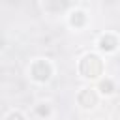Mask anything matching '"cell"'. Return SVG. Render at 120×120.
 Returning <instances> with one entry per match:
<instances>
[{
  "label": "cell",
  "mask_w": 120,
  "mask_h": 120,
  "mask_svg": "<svg viewBox=\"0 0 120 120\" xmlns=\"http://www.w3.org/2000/svg\"><path fill=\"white\" fill-rule=\"evenodd\" d=\"M101 69H103V64L96 54H88L81 62V73L84 77H98L101 73Z\"/></svg>",
  "instance_id": "1"
},
{
  "label": "cell",
  "mask_w": 120,
  "mask_h": 120,
  "mask_svg": "<svg viewBox=\"0 0 120 120\" xmlns=\"http://www.w3.org/2000/svg\"><path fill=\"white\" fill-rule=\"evenodd\" d=\"M32 77L36 81H47L51 77V66L45 62V60H38L34 66H32Z\"/></svg>",
  "instance_id": "2"
},
{
  "label": "cell",
  "mask_w": 120,
  "mask_h": 120,
  "mask_svg": "<svg viewBox=\"0 0 120 120\" xmlns=\"http://www.w3.org/2000/svg\"><path fill=\"white\" fill-rule=\"evenodd\" d=\"M79 103H81L82 107H92V105H96V94H94L92 90H82V92L79 94Z\"/></svg>",
  "instance_id": "3"
},
{
  "label": "cell",
  "mask_w": 120,
  "mask_h": 120,
  "mask_svg": "<svg viewBox=\"0 0 120 120\" xmlns=\"http://www.w3.org/2000/svg\"><path fill=\"white\" fill-rule=\"evenodd\" d=\"M116 45H118V41H116L114 36H103V38L99 39V47H101L103 51H114Z\"/></svg>",
  "instance_id": "4"
},
{
  "label": "cell",
  "mask_w": 120,
  "mask_h": 120,
  "mask_svg": "<svg viewBox=\"0 0 120 120\" xmlns=\"http://www.w3.org/2000/svg\"><path fill=\"white\" fill-rule=\"evenodd\" d=\"M82 22H84V13H82V11H75V13L71 15V24L81 26Z\"/></svg>",
  "instance_id": "5"
},
{
  "label": "cell",
  "mask_w": 120,
  "mask_h": 120,
  "mask_svg": "<svg viewBox=\"0 0 120 120\" xmlns=\"http://www.w3.org/2000/svg\"><path fill=\"white\" fill-rule=\"evenodd\" d=\"M99 88H101V92H103V94H111L114 86H112V82H111L109 79H105V81H101V84H99Z\"/></svg>",
  "instance_id": "6"
},
{
  "label": "cell",
  "mask_w": 120,
  "mask_h": 120,
  "mask_svg": "<svg viewBox=\"0 0 120 120\" xmlns=\"http://www.w3.org/2000/svg\"><path fill=\"white\" fill-rule=\"evenodd\" d=\"M49 4H51V8H54V9H62V8L68 6V0H49Z\"/></svg>",
  "instance_id": "7"
},
{
  "label": "cell",
  "mask_w": 120,
  "mask_h": 120,
  "mask_svg": "<svg viewBox=\"0 0 120 120\" xmlns=\"http://www.w3.org/2000/svg\"><path fill=\"white\" fill-rule=\"evenodd\" d=\"M8 120H24V118H22V114H19V112H11Z\"/></svg>",
  "instance_id": "8"
},
{
  "label": "cell",
  "mask_w": 120,
  "mask_h": 120,
  "mask_svg": "<svg viewBox=\"0 0 120 120\" xmlns=\"http://www.w3.org/2000/svg\"><path fill=\"white\" fill-rule=\"evenodd\" d=\"M38 112L39 114H49V109L47 107H38Z\"/></svg>",
  "instance_id": "9"
}]
</instances>
